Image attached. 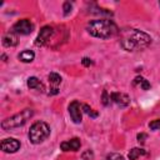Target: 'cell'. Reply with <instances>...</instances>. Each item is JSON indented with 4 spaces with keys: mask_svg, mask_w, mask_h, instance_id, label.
Masks as SVG:
<instances>
[{
    "mask_svg": "<svg viewBox=\"0 0 160 160\" xmlns=\"http://www.w3.org/2000/svg\"><path fill=\"white\" fill-rule=\"evenodd\" d=\"M142 155H146V151L141 148H132L130 151H129V159L130 160H136L139 156H142Z\"/></svg>",
    "mask_w": 160,
    "mask_h": 160,
    "instance_id": "obj_15",
    "label": "cell"
},
{
    "mask_svg": "<svg viewBox=\"0 0 160 160\" xmlns=\"http://www.w3.org/2000/svg\"><path fill=\"white\" fill-rule=\"evenodd\" d=\"M20 149V141L14 138H8L1 141V150L4 152H16Z\"/></svg>",
    "mask_w": 160,
    "mask_h": 160,
    "instance_id": "obj_8",
    "label": "cell"
},
{
    "mask_svg": "<svg viewBox=\"0 0 160 160\" xmlns=\"http://www.w3.org/2000/svg\"><path fill=\"white\" fill-rule=\"evenodd\" d=\"M110 95H108V91L106 90H104L102 91V104L104 105H109V102H110Z\"/></svg>",
    "mask_w": 160,
    "mask_h": 160,
    "instance_id": "obj_21",
    "label": "cell"
},
{
    "mask_svg": "<svg viewBox=\"0 0 160 160\" xmlns=\"http://www.w3.org/2000/svg\"><path fill=\"white\" fill-rule=\"evenodd\" d=\"M18 44V36L14 31H10V32H6L4 36H2V45L6 46V48H12Z\"/></svg>",
    "mask_w": 160,
    "mask_h": 160,
    "instance_id": "obj_12",
    "label": "cell"
},
{
    "mask_svg": "<svg viewBox=\"0 0 160 160\" xmlns=\"http://www.w3.org/2000/svg\"><path fill=\"white\" fill-rule=\"evenodd\" d=\"M28 88L29 89H32V90H38V91H44V85H42V82L38 79V78H35V76H30L29 79H28Z\"/></svg>",
    "mask_w": 160,
    "mask_h": 160,
    "instance_id": "obj_13",
    "label": "cell"
},
{
    "mask_svg": "<svg viewBox=\"0 0 160 160\" xmlns=\"http://www.w3.org/2000/svg\"><path fill=\"white\" fill-rule=\"evenodd\" d=\"M88 32L99 39H109L115 36L119 32L118 25L110 20V19H98V20H91L86 25Z\"/></svg>",
    "mask_w": 160,
    "mask_h": 160,
    "instance_id": "obj_2",
    "label": "cell"
},
{
    "mask_svg": "<svg viewBox=\"0 0 160 160\" xmlns=\"http://www.w3.org/2000/svg\"><path fill=\"white\" fill-rule=\"evenodd\" d=\"M52 35H54V29H52L51 26L46 25V26L41 28L40 32H39V35H38V38H36L35 45H38V46H42V45H45V44L51 39Z\"/></svg>",
    "mask_w": 160,
    "mask_h": 160,
    "instance_id": "obj_6",
    "label": "cell"
},
{
    "mask_svg": "<svg viewBox=\"0 0 160 160\" xmlns=\"http://www.w3.org/2000/svg\"><path fill=\"white\" fill-rule=\"evenodd\" d=\"M81 64H82L84 66H90V65L92 64V61H91V59H89V58H82Z\"/></svg>",
    "mask_w": 160,
    "mask_h": 160,
    "instance_id": "obj_23",
    "label": "cell"
},
{
    "mask_svg": "<svg viewBox=\"0 0 160 160\" xmlns=\"http://www.w3.org/2000/svg\"><path fill=\"white\" fill-rule=\"evenodd\" d=\"M34 30V24L29 20V19H21L18 20L14 25H12V31L15 34H20V35H29L31 34Z\"/></svg>",
    "mask_w": 160,
    "mask_h": 160,
    "instance_id": "obj_5",
    "label": "cell"
},
{
    "mask_svg": "<svg viewBox=\"0 0 160 160\" xmlns=\"http://www.w3.org/2000/svg\"><path fill=\"white\" fill-rule=\"evenodd\" d=\"M34 115V110L32 109H24L21 112H18L10 118H6L5 120H2L1 122V128L4 130H11V129H16L22 126L31 116Z\"/></svg>",
    "mask_w": 160,
    "mask_h": 160,
    "instance_id": "obj_3",
    "label": "cell"
},
{
    "mask_svg": "<svg viewBox=\"0 0 160 160\" xmlns=\"http://www.w3.org/2000/svg\"><path fill=\"white\" fill-rule=\"evenodd\" d=\"M81 146V142H80V139L78 138H72L68 141H64L60 144V149L62 151H78Z\"/></svg>",
    "mask_w": 160,
    "mask_h": 160,
    "instance_id": "obj_10",
    "label": "cell"
},
{
    "mask_svg": "<svg viewBox=\"0 0 160 160\" xmlns=\"http://www.w3.org/2000/svg\"><path fill=\"white\" fill-rule=\"evenodd\" d=\"M50 135V128L45 121H36L29 130V140L32 144H40L45 141Z\"/></svg>",
    "mask_w": 160,
    "mask_h": 160,
    "instance_id": "obj_4",
    "label": "cell"
},
{
    "mask_svg": "<svg viewBox=\"0 0 160 160\" xmlns=\"http://www.w3.org/2000/svg\"><path fill=\"white\" fill-rule=\"evenodd\" d=\"M110 99L111 101H114L115 104H118L121 108H125L130 104V99L126 94H121V92H111L110 94Z\"/></svg>",
    "mask_w": 160,
    "mask_h": 160,
    "instance_id": "obj_11",
    "label": "cell"
},
{
    "mask_svg": "<svg viewBox=\"0 0 160 160\" xmlns=\"http://www.w3.org/2000/svg\"><path fill=\"white\" fill-rule=\"evenodd\" d=\"M81 109H82V111H84L85 114H88V115H89V116H91V118H96V116L99 115L96 111H92V109H91L89 105H86V104L81 105Z\"/></svg>",
    "mask_w": 160,
    "mask_h": 160,
    "instance_id": "obj_17",
    "label": "cell"
},
{
    "mask_svg": "<svg viewBox=\"0 0 160 160\" xmlns=\"http://www.w3.org/2000/svg\"><path fill=\"white\" fill-rule=\"evenodd\" d=\"M18 58H19V60L22 61V62H31V61L34 60V58H35V54H34V51H31V50H24V51H21V52L18 55Z\"/></svg>",
    "mask_w": 160,
    "mask_h": 160,
    "instance_id": "obj_14",
    "label": "cell"
},
{
    "mask_svg": "<svg viewBox=\"0 0 160 160\" xmlns=\"http://www.w3.org/2000/svg\"><path fill=\"white\" fill-rule=\"evenodd\" d=\"M134 85H140V88H141L142 90H149V89H150V82H149L146 79L141 78V76H136V78H135Z\"/></svg>",
    "mask_w": 160,
    "mask_h": 160,
    "instance_id": "obj_16",
    "label": "cell"
},
{
    "mask_svg": "<svg viewBox=\"0 0 160 160\" xmlns=\"http://www.w3.org/2000/svg\"><path fill=\"white\" fill-rule=\"evenodd\" d=\"M81 159H82V160H92V159H94V154H92V151H91V150H86L85 152H82Z\"/></svg>",
    "mask_w": 160,
    "mask_h": 160,
    "instance_id": "obj_19",
    "label": "cell"
},
{
    "mask_svg": "<svg viewBox=\"0 0 160 160\" xmlns=\"http://www.w3.org/2000/svg\"><path fill=\"white\" fill-rule=\"evenodd\" d=\"M145 139H146V134H142V132L138 134V141H139V142H144Z\"/></svg>",
    "mask_w": 160,
    "mask_h": 160,
    "instance_id": "obj_24",
    "label": "cell"
},
{
    "mask_svg": "<svg viewBox=\"0 0 160 160\" xmlns=\"http://www.w3.org/2000/svg\"><path fill=\"white\" fill-rule=\"evenodd\" d=\"M151 44V38L138 29H128L121 31L120 45L126 51H139L146 49Z\"/></svg>",
    "mask_w": 160,
    "mask_h": 160,
    "instance_id": "obj_1",
    "label": "cell"
},
{
    "mask_svg": "<svg viewBox=\"0 0 160 160\" xmlns=\"http://www.w3.org/2000/svg\"><path fill=\"white\" fill-rule=\"evenodd\" d=\"M104 160H124V158H122V155H120L118 152H111V154L106 155V158Z\"/></svg>",
    "mask_w": 160,
    "mask_h": 160,
    "instance_id": "obj_18",
    "label": "cell"
},
{
    "mask_svg": "<svg viewBox=\"0 0 160 160\" xmlns=\"http://www.w3.org/2000/svg\"><path fill=\"white\" fill-rule=\"evenodd\" d=\"M149 128H150L151 130H158V129H160V119H156V120L151 121V122L149 124Z\"/></svg>",
    "mask_w": 160,
    "mask_h": 160,
    "instance_id": "obj_20",
    "label": "cell"
},
{
    "mask_svg": "<svg viewBox=\"0 0 160 160\" xmlns=\"http://www.w3.org/2000/svg\"><path fill=\"white\" fill-rule=\"evenodd\" d=\"M71 6H72V5H71L70 1H65V2H64V14H65V15H68V14L71 11Z\"/></svg>",
    "mask_w": 160,
    "mask_h": 160,
    "instance_id": "obj_22",
    "label": "cell"
},
{
    "mask_svg": "<svg viewBox=\"0 0 160 160\" xmlns=\"http://www.w3.org/2000/svg\"><path fill=\"white\" fill-rule=\"evenodd\" d=\"M49 82L51 85L48 95L51 96V95H56L59 92V85L61 84V76L56 72H50L49 74Z\"/></svg>",
    "mask_w": 160,
    "mask_h": 160,
    "instance_id": "obj_9",
    "label": "cell"
},
{
    "mask_svg": "<svg viewBox=\"0 0 160 160\" xmlns=\"http://www.w3.org/2000/svg\"><path fill=\"white\" fill-rule=\"evenodd\" d=\"M68 110H69V115H70L71 120L75 124H80L81 122V105H80V102L76 101V100H74L69 105Z\"/></svg>",
    "mask_w": 160,
    "mask_h": 160,
    "instance_id": "obj_7",
    "label": "cell"
},
{
    "mask_svg": "<svg viewBox=\"0 0 160 160\" xmlns=\"http://www.w3.org/2000/svg\"><path fill=\"white\" fill-rule=\"evenodd\" d=\"M159 5H160V2H159Z\"/></svg>",
    "mask_w": 160,
    "mask_h": 160,
    "instance_id": "obj_25",
    "label": "cell"
}]
</instances>
